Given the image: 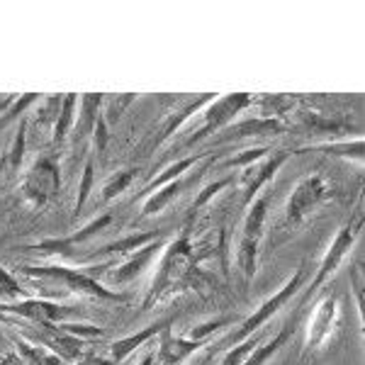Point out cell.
<instances>
[{"instance_id":"cell-1","label":"cell","mask_w":365,"mask_h":365,"mask_svg":"<svg viewBox=\"0 0 365 365\" xmlns=\"http://www.w3.org/2000/svg\"><path fill=\"white\" fill-rule=\"evenodd\" d=\"M200 268H197V256L192 249L190 239L182 234V237L173 239L168 246H163L158 253V266L156 275L151 280V287L146 292L141 309H151L156 302L166 299L175 292H185L200 285Z\"/></svg>"},{"instance_id":"cell-2","label":"cell","mask_w":365,"mask_h":365,"mask_svg":"<svg viewBox=\"0 0 365 365\" xmlns=\"http://www.w3.org/2000/svg\"><path fill=\"white\" fill-rule=\"evenodd\" d=\"M20 273L32 280L56 282L61 287V292H66V295L91 297V299H100V302H125L127 299L120 292H113L110 287H105L93 275H88V270L66 268V266H20Z\"/></svg>"},{"instance_id":"cell-3","label":"cell","mask_w":365,"mask_h":365,"mask_svg":"<svg viewBox=\"0 0 365 365\" xmlns=\"http://www.w3.org/2000/svg\"><path fill=\"white\" fill-rule=\"evenodd\" d=\"M58 192H61V168H58L56 156H39L20 180L22 202L32 210H44Z\"/></svg>"},{"instance_id":"cell-4","label":"cell","mask_w":365,"mask_h":365,"mask_svg":"<svg viewBox=\"0 0 365 365\" xmlns=\"http://www.w3.org/2000/svg\"><path fill=\"white\" fill-rule=\"evenodd\" d=\"M302 278H304V268H297L295 273L285 280V285H282L278 292H273V295H270L266 302L261 304V307L253 312L251 317H246V319L239 324L237 331L229 334V336L222 341L220 346H229V349H232V346H237V344H241V341L253 336V334H256L263 324H268V319H273V317L278 314V312L297 295V290L302 287Z\"/></svg>"},{"instance_id":"cell-5","label":"cell","mask_w":365,"mask_h":365,"mask_svg":"<svg viewBox=\"0 0 365 365\" xmlns=\"http://www.w3.org/2000/svg\"><path fill=\"white\" fill-rule=\"evenodd\" d=\"M249 105H253L251 93H229V96L212 98L210 103L200 110V113H202V122H200V127L190 134V139H187L182 146H185V149H192V146L200 144L202 139H207L210 134L225 129L229 122H232L239 113H244Z\"/></svg>"},{"instance_id":"cell-6","label":"cell","mask_w":365,"mask_h":365,"mask_svg":"<svg viewBox=\"0 0 365 365\" xmlns=\"http://www.w3.org/2000/svg\"><path fill=\"white\" fill-rule=\"evenodd\" d=\"M361 232H363V207L358 205V210L353 212V217L339 229L336 237H334L331 244H329L327 253L322 256L319 268H317V275H314V280H312V285H309V295L319 290L324 282H327L341 268V263L346 261V256H349V253L353 251V246H356Z\"/></svg>"},{"instance_id":"cell-7","label":"cell","mask_w":365,"mask_h":365,"mask_svg":"<svg viewBox=\"0 0 365 365\" xmlns=\"http://www.w3.org/2000/svg\"><path fill=\"white\" fill-rule=\"evenodd\" d=\"M292 154L297 151H287V149H280V151H268L263 158L253 161L251 166L241 168V178H239V187H241V202L249 207L253 202V197L261 195L263 185L273 178L278 170L285 166L287 161L292 158Z\"/></svg>"},{"instance_id":"cell-8","label":"cell","mask_w":365,"mask_h":365,"mask_svg":"<svg viewBox=\"0 0 365 365\" xmlns=\"http://www.w3.org/2000/svg\"><path fill=\"white\" fill-rule=\"evenodd\" d=\"M327 195H329V182L319 173L304 175L302 180H297V185L292 187L290 197L285 202V222L292 227L302 225L309 212L319 202H324Z\"/></svg>"},{"instance_id":"cell-9","label":"cell","mask_w":365,"mask_h":365,"mask_svg":"<svg viewBox=\"0 0 365 365\" xmlns=\"http://www.w3.org/2000/svg\"><path fill=\"white\" fill-rule=\"evenodd\" d=\"M29 334L37 339L39 346L51 351L56 358H61L63 363H76L81 358V351H83V339L76 336L68 329V324L42 322V324H34V327L29 329Z\"/></svg>"},{"instance_id":"cell-10","label":"cell","mask_w":365,"mask_h":365,"mask_svg":"<svg viewBox=\"0 0 365 365\" xmlns=\"http://www.w3.org/2000/svg\"><path fill=\"white\" fill-rule=\"evenodd\" d=\"M103 96H96V93H86V96L78 98V110H76V122L73 129H71L68 139H71V151L73 154H83L86 141L93 137L96 132V125L103 115Z\"/></svg>"},{"instance_id":"cell-11","label":"cell","mask_w":365,"mask_h":365,"mask_svg":"<svg viewBox=\"0 0 365 365\" xmlns=\"http://www.w3.org/2000/svg\"><path fill=\"white\" fill-rule=\"evenodd\" d=\"M73 312L76 309L58 307L56 302H49V299H17V302H8V304L0 302V314H15L32 324H42V322L56 324L71 317Z\"/></svg>"},{"instance_id":"cell-12","label":"cell","mask_w":365,"mask_h":365,"mask_svg":"<svg viewBox=\"0 0 365 365\" xmlns=\"http://www.w3.org/2000/svg\"><path fill=\"white\" fill-rule=\"evenodd\" d=\"M336 317H339V299L336 295H327L317 302L314 312L309 317L307 324V349L317 351L331 339L334 327H336Z\"/></svg>"},{"instance_id":"cell-13","label":"cell","mask_w":365,"mask_h":365,"mask_svg":"<svg viewBox=\"0 0 365 365\" xmlns=\"http://www.w3.org/2000/svg\"><path fill=\"white\" fill-rule=\"evenodd\" d=\"M212 161H217V156H215V158H212V156L205 158L202 166H197V173H190V175H187V178L170 180V182H166V185H163V187H158V190L151 192V195L146 197L144 207H141L139 220H144V217H154V215H158V212L166 210L175 197H180L182 192H185L187 187L192 185V182H197V180H200V175H202L205 170H207V166H210Z\"/></svg>"},{"instance_id":"cell-14","label":"cell","mask_w":365,"mask_h":365,"mask_svg":"<svg viewBox=\"0 0 365 365\" xmlns=\"http://www.w3.org/2000/svg\"><path fill=\"white\" fill-rule=\"evenodd\" d=\"M110 222H113V215H110V212H105V215L96 217V220L88 222L83 229L68 234V237H63V239H46V241H42V244L27 246V249L39 251V253H56V256H68L71 249H78V246H83L88 239H93L98 232H103V229L108 227Z\"/></svg>"},{"instance_id":"cell-15","label":"cell","mask_w":365,"mask_h":365,"mask_svg":"<svg viewBox=\"0 0 365 365\" xmlns=\"http://www.w3.org/2000/svg\"><path fill=\"white\" fill-rule=\"evenodd\" d=\"M161 249H163V244H161V239H158V241H154V244L144 246V249L129 253L125 261L113 266L115 270H108V282L110 285H125V282L134 280L137 275L144 273V268L149 266L151 261H156Z\"/></svg>"},{"instance_id":"cell-16","label":"cell","mask_w":365,"mask_h":365,"mask_svg":"<svg viewBox=\"0 0 365 365\" xmlns=\"http://www.w3.org/2000/svg\"><path fill=\"white\" fill-rule=\"evenodd\" d=\"M200 346L197 341L187 336H173V331L166 329L163 334H158V349H156V363L161 365H180L187 356H192Z\"/></svg>"},{"instance_id":"cell-17","label":"cell","mask_w":365,"mask_h":365,"mask_svg":"<svg viewBox=\"0 0 365 365\" xmlns=\"http://www.w3.org/2000/svg\"><path fill=\"white\" fill-rule=\"evenodd\" d=\"M173 322H175L173 317H166V319H161V322L151 324V327H146L144 331L129 334V336H125V339H117L115 344L110 346V361H113L115 365L122 363L129 356V353H134L137 349H141V346H144L149 339H154V336H158V334L166 331V329H170V324H173Z\"/></svg>"},{"instance_id":"cell-18","label":"cell","mask_w":365,"mask_h":365,"mask_svg":"<svg viewBox=\"0 0 365 365\" xmlns=\"http://www.w3.org/2000/svg\"><path fill=\"white\" fill-rule=\"evenodd\" d=\"M212 98H215V96H200V98H190L185 105H182L180 110H173V113H168L166 122H163L161 129H158V137L154 139V146L163 144V141H166V139L173 137V132H175V129H180L182 122H185V120H190V117L195 115V113H200V110H202L205 105H207Z\"/></svg>"},{"instance_id":"cell-19","label":"cell","mask_w":365,"mask_h":365,"mask_svg":"<svg viewBox=\"0 0 365 365\" xmlns=\"http://www.w3.org/2000/svg\"><path fill=\"white\" fill-rule=\"evenodd\" d=\"M268 207H270V190L253 197V202L249 205V210H246L241 237L251 239V241H261L263 227H266V217H268Z\"/></svg>"},{"instance_id":"cell-20","label":"cell","mask_w":365,"mask_h":365,"mask_svg":"<svg viewBox=\"0 0 365 365\" xmlns=\"http://www.w3.org/2000/svg\"><path fill=\"white\" fill-rule=\"evenodd\" d=\"M295 327H297V317H290V319L282 324V329H280L278 334H275L273 339H268L266 344H258L256 349L251 351V356L246 358L244 365H266L270 358H273L275 353H278L282 346L287 344V339L295 334Z\"/></svg>"},{"instance_id":"cell-21","label":"cell","mask_w":365,"mask_h":365,"mask_svg":"<svg viewBox=\"0 0 365 365\" xmlns=\"http://www.w3.org/2000/svg\"><path fill=\"white\" fill-rule=\"evenodd\" d=\"M163 237V232H141V234H129V237H122L113 241V244H105L93 253V256H129V253L144 249V246L154 244Z\"/></svg>"},{"instance_id":"cell-22","label":"cell","mask_w":365,"mask_h":365,"mask_svg":"<svg viewBox=\"0 0 365 365\" xmlns=\"http://www.w3.org/2000/svg\"><path fill=\"white\" fill-rule=\"evenodd\" d=\"M25 144H27V122L22 120L20 127L15 129L13 139H10L8 149L0 154V178L20 170L22 158H25Z\"/></svg>"},{"instance_id":"cell-23","label":"cell","mask_w":365,"mask_h":365,"mask_svg":"<svg viewBox=\"0 0 365 365\" xmlns=\"http://www.w3.org/2000/svg\"><path fill=\"white\" fill-rule=\"evenodd\" d=\"M76 110H78V96L76 93H68L61 100V110H58V117L54 122V129H51V144L61 149V144L68 139L71 129H73L76 122Z\"/></svg>"},{"instance_id":"cell-24","label":"cell","mask_w":365,"mask_h":365,"mask_svg":"<svg viewBox=\"0 0 365 365\" xmlns=\"http://www.w3.org/2000/svg\"><path fill=\"white\" fill-rule=\"evenodd\" d=\"M205 158H207V154H195V156H185V158H180V161L170 163L166 170H161V173L154 175V178L149 180V185L144 187V192H149V195H151V192L158 190V187H163L166 182L182 178L185 173H190V168L200 166V163H202Z\"/></svg>"},{"instance_id":"cell-25","label":"cell","mask_w":365,"mask_h":365,"mask_svg":"<svg viewBox=\"0 0 365 365\" xmlns=\"http://www.w3.org/2000/svg\"><path fill=\"white\" fill-rule=\"evenodd\" d=\"M282 122L273 120V117H256V120H246L241 125L227 129L229 134H225V139H241V137H261V134H280L282 132Z\"/></svg>"},{"instance_id":"cell-26","label":"cell","mask_w":365,"mask_h":365,"mask_svg":"<svg viewBox=\"0 0 365 365\" xmlns=\"http://www.w3.org/2000/svg\"><path fill=\"white\" fill-rule=\"evenodd\" d=\"M15 353L22 361V365H61L63 363L61 358H56L54 353L46 351L44 346L29 344V341H25V339L15 341Z\"/></svg>"},{"instance_id":"cell-27","label":"cell","mask_w":365,"mask_h":365,"mask_svg":"<svg viewBox=\"0 0 365 365\" xmlns=\"http://www.w3.org/2000/svg\"><path fill=\"white\" fill-rule=\"evenodd\" d=\"M258 244L261 241H251L241 237L239 249H237V266L244 275V280L249 282L253 275H256V266H258Z\"/></svg>"},{"instance_id":"cell-28","label":"cell","mask_w":365,"mask_h":365,"mask_svg":"<svg viewBox=\"0 0 365 365\" xmlns=\"http://www.w3.org/2000/svg\"><path fill=\"white\" fill-rule=\"evenodd\" d=\"M134 178H137V168L117 170L113 178L103 185V200H105V202H110V200H115L117 195H122V192H125L127 187L134 182Z\"/></svg>"},{"instance_id":"cell-29","label":"cell","mask_w":365,"mask_h":365,"mask_svg":"<svg viewBox=\"0 0 365 365\" xmlns=\"http://www.w3.org/2000/svg\"><path fill=\"white\" fill-rule=\"evenodd\" d=\"M324 154H331V156H344V158H358L363 161L365 156V144H363V137H358L356 141H346V144H324V146H317Z\"/></svg>"},{"instance_id":"cell-30","label":"cell","mask_w":365,"mask_h":365,"mask_svg":"<svg viewBox=\"0 0 365 365\" xmlns=\"http://www.w3.org/2000/svg\"><path fill=\"white\" fill-rule=\"evenodd\" d=\"M258 344H261V336H256V334H253V336L241 341V344L232 346V349L225 353V358L220 361V365H244V361L251 356V351L256 349Z\"/></svg>"},{"instance_id":"cell-31","label":"cell","mask_w":365,"mask_h":365,"mask_svg":"<svg viewBox=\"0 0 365 365\" xmlns=\"http://www.w3.org/2000/svg\"><path fill=\"white\" fill-rule=\"evenodd\" d=\"M22 297H25V290H22L17 278L0 266V302L8 304V302H17V299H22Z\"/></svg>"},{"instance_id":"cell-32","label":"cell","mask_w":365,"mask_h":365,"mask_svg":"<svg viewBox=\"0 0 365 365\" xmlns=\"http://www.w3.org/2000/svg\"><path fill=\"white\" fill-rule=\"evenodd\" d=\"M93 178H96V166H93V158H88L83 166V175H81V182H78V197H76L73 217H78L81 212H83L88 197H91V190H93Z\"/></svg>"},{"instance_id":"cell-33","label":"cell","mask_w":365,"mask_h":365,"mask_svg":"<svg viewBox=\"0 0 365 365\" xmlns=\"http://www.w3.org/2000/svg\"><path fill=\"white\" fill-rule=\"evenodd\" d=\"M61 96H49V98H39V108H37V125L46 127L51 125L54 127L58 110H61Z\"/></svg>"},{"instance_id":"cell-34","label":"cell","mask_w":365,"mask_h":365,"mask_svg":"<svg viewBox=\"0 0 365 365\" xmlns=\"http://www.w3.org/2000/svg\"><path fill=\"white\" fill-rule=\"evenodd\" d=\"M232 182H234V178H222V180H217V182H212V185H207L195 200H192V212H197L200 207H202V205H207L210 200L217 195V192H222L227 185H232Z\"/></svg>"},{"instance_id":"cell-35","label":"cell","mask_w":365,"mask_h":365,"mask_svg":"<svg viewBox=\"0 0 365 365\" xmlns=\"http://www.w3.org/2000/svg\"><path fill=\"white\" fill-rule=\"evenodd\" d=\"M108 137H110V132H108V122H105V117L100 115V120H98V125H96V132H93V146H96V154L100 156V161L105 158V149H108Z\"/></svg>"},{"instance_id":"cell-36","label":"cell","mask_w":365,"mask_h":365,"mask_svg":"<svg viewBox=\"0 0 365 365\" xmlns=\"http://www.w3.org/2000/svg\"><path fill=\"white\" fill-rule=\"evenodd\" d=\"M227 322H229V319H215V322H205V324H200V327H195L190 334H187V339H192V341H197V344H202L205 339H210L212 334H215L217 329L225 327Z\"/></svg>"},{"instance_id":"cell-37","label":"cell","mask_w":365,"mask_h":365,"mask_svg":"<svg viewBox=\"0 0 365 365\" xmlns=\"http://www.w3.org/2000/svg\"><path fill=\"white\" fill-rule=\"evenodd\" d=\"M268 151H270V149H246L244 154H239V156L229 158L227 166H239V168H246V166H251L253 161H258V158L266 156Z\"/></svg>"},{"instance_id":"cell-38","label":"cell","mask_w":365,"mask_h":365,"mask_svg":"<svg viewBox=\"0 0 365 365\" xmlns=\"http://www.w3.org/2000/svg\"><path fill=\"white\" fill-rule=\"evenodd\" d=\"M134 100V96H125V98H120V100H113V108H108V110H103V117H105V122H115V120H120V115H122V108H127L129 103Z\"/></svg>"},{"instance_id":"cell-39","label":"cell","mask_w":365,"mask_h":365,"mask_svg":"<svg viewBox=\"0 0 365 365\" xmlns=\"http://www.w3.org/2000/svg\"><path fill=\"white\" fill-rule=\"evenodd\" d=\"M351 290L356 292V309H358V314H361V319H363V280H361V273H358L356 268L351 270Z\"/></svg>"},{"instance_id":"cell-40","label":"cell","mask_w":365,"mask_h":365,"mask_svg":"<svg viewBox=\"0 0 365 365\" xmlns=\"http://www.w3.org/2000/svg\"><path fill=\"white\" fill-rule=\"evenodd\" d=\"M78 365H115V363L110 358H98L96 353H88V356L81 358Z\"/></svg>"},{"instance_id":"cell-41","label":"cell","mask_w":365,"mask_h":365,"mask_svg":"<svg viewBox=\"0 0 365 365\" xmlns=\"http://www.w3.org/2000/svg\"><path fill=\"white\" fill-rule=\"evenodd\" d=\"M137 365H156V351H149Z\"/></svg>"},{"instance_id":"cell-42","label":"cell","mask_w":365,"mask_h":365,"mask_svg":"<svg viewBox=\"0 0 365 365\" xmlns=\"http://www.w3.org/2000/svg\"><path fill=\"white\" fill-rule=\"evenodd\" d=\"M0 317H3V314H0Z\"/></svg>"}]
</instances>
